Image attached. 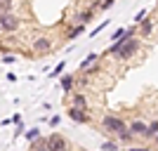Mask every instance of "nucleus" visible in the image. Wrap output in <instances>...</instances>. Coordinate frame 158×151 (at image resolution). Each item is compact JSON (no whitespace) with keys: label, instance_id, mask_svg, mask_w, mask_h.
Returning <instances> with one entry per match:
<instances>
[{"label":"nucleus","instance_id":"nucleus-1","mask_svg":"<svg viewBox=\"0 0 158 151\" xmlns=\"http://www.w3.org/2000/svg\"><path fill=\"white\" fill-rule=\"evenodd\" d=\"M104 128L109 132H113V135H123V132H127V125H125V120H120V118H116V116H106L104 118Z\"/></svg>","mask_w":158,"mask_h":151},{"label":"nucleus","instance_id":"nucleus-2","mask_svg":"<svg viewBox=\"0 0 158 151\" xmlns=\"http://www.w3.org/2000/svg\"><path fill=\"white\" fill-rule=\"evenodd\" d=\"M137 47H139V40H137V38H130L125 45H123L118 52H116V57H118V59H130L132 54L137 52Z\"/></svg>","mask_w":158,"mask_h":151},{"label":"nucleus","instance_id":"nucleus-3","mask_svg":"<svg viewBox=\"0 0 158 151\" xmlns=\"http://www.w3.org/2000/svg\"><path fill=\"white\" fill-rule=\"evenodd\" d=\"M47 149L50 151H69V144H66V139L61 137V135H50L47 137Z\"/></svg>","mask_w":158,"mask_h":151},{"label":"nucleus","instance_id":"nucleus-4","mask_svg":"<svg viewBox=\"0 0 158 151\" xmlns=\"http://www.w3.org/2000/svg\"><path fill=\"white\" fill-rule=\"evenodd\" d=\"M0 28H2V31H17V28H19V19H17L12 12L0 14Z\"/></svg>","mask_w":158,"mask_h":151},{"label":"nucleus","instance_id":"nucleus-5","mask_svg":"<svg viewBox=\"0 0 158 151\" xmlns=\"http://www.w3.org/2000/svg\"><path fill=\"white\" fill-rule=\"evenodd\" d=\"M69 118L76 120V123H87V120H90V116H87V111H83V109L71 106V109H69Z\"/></svg>","mask_w":158,"mask_h":151},{"label":"nucleus","instance_id":"nucleus-6","mask_svg":"<svg viewBox=\"0 0 158 151\" xmlns=\"http://www.w3.org/2000/svg\"><path fill=\"white\" fill-rule=\"evenodd\" d=\"M50 47H52L50 38H35V43H33V50H35V52H50Z\"/></svg>","mask_w":158,"mask_h":151},{"label":"nucleus","instance_id":"nucleus-7","mask_svg":"<svg viewBox=\"0 0 158 151\" xmlns=\"http://www.w3.org/2000/svg\"><path fill=\"white\" fill-rule=\"evenodd\" d=\"M146 130H149V125L142 123V120H135V123L130 125V132H132V135H142V137H146Z\"/></svg>","mask_w":158,"mask_h":151},{"label":"nucleus","instance_id":"nucleus-8","mask_svg":"<svg viewBox=\"0 0 158 151\" xmlns=\"http://www.w3.org/2000/svg\"><path fill=\"white\" fill-rule=\"evenodd\" d=\"M73 106H76V109H83V111H85V109H87L85 97H83V94H76V97H73Z\"/></svg>","mask_w":158,"mask_h":151},{"label":"nucleus","instance_id":"nucleus-9","mask_svg":"<svg viewBox=\"0 0 158 151\" xmlns=\"http://www.w3.org/2000/svg\"><path fill=\"white\" fill-rule=\"evenodd\" d=\"M158 135V120H153V123H149V130H146V139H153Z\"/></svg>","mask_w":158,"mask_h":151},{"label":"nucleus","instance_id":"nucleus-10","mask_svg":"<svg viewBox=\"0 0 158 151\" xmlns=\"http://www.w3.org/2000/svg\"><path fill=\"white\" fill-rule=\"evenodd\" d=\"M139 24H142V36H149V33L153 31V24H151L149 19H142Z\"/></svg>","mask_w":158,"mask_h":151},{"label":"nucleus","instance_id":"nucleus-11","mask_svg":"<svg viewBox=\"0 0 158 151\" xmlns=\"http://www.w3.org/2000/svg\"><path fill=\"white\" fill-rule=\"evenodd\" d=\"M97 59H99V54H94V52H90V54H87V59H85V61H83V64H80V69H83V71H85L87 66H90V64H94V61H97Z\"/></svg>","mask_w":158,"mask_h":151},{"label":"nucleus","instance_id":"nucleus-12","mask_svg":"<svg viewBox=\"0 0 158 151\" xmlns=\"http://www.w3.org/2000/svg\"><path fill=\"white\" fill-rule=\"evenodd\" d=\"M71 87H73V78H71V76H64V78H61V90L69 92Z\"/></svg>","mask_w":158,"mask_h":151},{"label":"nucleus","instance_id":"nucleus-13","mask_svg":"<svg viewBox=\"0 0 158 151\" xmlns=\"http://www.w3.org/2000/svg\"><path fill=\"white\" fill-rule=\"evenodd\" d=\"M78 19H80V24H87V21H92V19H94V12H92V10H87V12L80 14Z\"/></svg>","mask_w":158,"mask_h":151},{"label":"nucleus","instance_id":"nucleus-14","mask_svg":"<svg viewBox=\"0 0 158 151\" xmlns=\"http://www.w3.org/2000/svg\"><path fill=\"white\" fill-rule=\"evenodd\" d=\"M116 149H118L116 142H104V144H102V151H116Z\"/></svg>","mask_w":158,"mask_h":151},{"label":"nucleus","instance_id":"nucleus-15","mask_svg":"<svg viewBox=\"0 0 158 151\" xmlns=\"http://www.w3.org/2000/svg\"><path fill=\"white\" fill-rule=\"evenodd\" d=\"M120 142L130 144V142H132V132H130V130H127V132H123V135H120Z\"/></svg>","mask_w":158,"mask_h":151},{"label":"nucleus","instance_id":"nucleus-16","mask_svg":"<svg viewBox=\"0 0 158 151\" xmlns=\"http://www.w3.org/2000/svg\"><path fill=\"white\" fill-rule=\"evenodd\" d=\"M38 151H50L47 149V139H40L38 142Z\"/></svg>","mask_w":158,"mask_h":151},{"label":"nucleus","instance_id":"nucleus-17","mask_svg":"<svg viewBox=\"0 0 158 151\" xmlns=\"http://www.w3.org/2000/svg\"><path fill=\"white\" fill-rule=\"evenodd\" d=\"M80 31H83V26H76L71 33H69V38H76V36H80Z\"/></svg>","mask_w":158,"mask_h":151},{"label":"nucleus","instance_id":"nucleus-18","mask_svg":"<svg viewBox=\"0 0 158 151\" xmlns=\"http://www.w3.org/2000/svg\"><path fill=\"white\" fill-rule=\"evenodd\" d=\"M144 17H146V10H139V12H137V17H135V21H142Z\"/></svg>","mask_w":158,"mask_h":151},{"label":"nucleus","instance_id":"nucleus-19","mask_svg":"<svg viewBox=\"0 0 158 151\" xmlns=\"http://www.w3.org/2000/svg\"><path fill=\"white\" fill-rule=\"evenodd\" d=\"M61 71H64V61H61V64H59V66H57V69H54V73H52V76H59V73H61Z\"/></svg>","mask_w":158,"mask_h":151},{"label":"nucleus","instance_id":"nucleus-20","mask_svg":"<svg viewBox=\"0 0 158 151\" xmlns=\"http://www.w3.org/2000/svg\"><path fill=\"white\" fill-rule=\"evenodd\" d=\"M111 5H113V0H104V2H102V10H109Z\"/></svg>","mask_w":158,"mask_h":151},{"label":"nucleus","instance_id":"nucleus-21","mask_svg":"<svg viewBox=\"0 0 158 151\" xmlns=\"http://www.w3.org/2000/svg\"><path fill=\"white\" fill-rule=\"evenodd\" d=\"M38 137V128H35V130H28V139H35Z\"/></svg>","mask_w":158,"mask_h":151},{"label":"nucleus","instance_id":"nucleus-22","mask_svg":"<svg viewBox=\"0 0 158 151\" xmlns=\"http://www.w3.org/2000/svg\"><path fill=\"white\" fill-rule=\"evenodd\" d=\"M2 61H5V64H12L14 57H12V54H5V59H2Z\"/></svg>","mask_w":158,"mask_h":151},{"label":"nucleus","instance_id":"nucleus-23","mask_svg":"<svg viewBox=\"0 0 158 151\" xmlns=\"http://www.w3.org/2000/svg\"><path fill=\"white\" fill-rule=\"evenodd\" d=\"M50 125H52V128H54V125H59V116H54V118H50Z\"/></svg>","mask_w":158,"mask_h":151},{"label":"nucleus","instance_id":"nucleus-24","mask_svg":"<svg viewBox=\"0 0 158 151\" xmlns=\"http://www.w3.org/2000/svg\"><path fill=\"white\" fill-rule=\"evenodd\" d=\"M127 151H149V149H144V146H142V149H135V146H130Z\"/></svg>","mask_w":158,"mask_h":151},{"label":"nucleus","instance_id":"nucleus-25","mask_svg":"<svg viewBox=\"0 0 158 151\" xmlns=\"http://www.w3.org/2000/svg\"><path fill=\"white\" fill-rule=\"evenodd\" d=\"M153 139H156V144H158V135H156V137H153Z\"/></svg>","mask_w":158,"mask_h":151},{"label":"nucleus","instance_id":"nucleus-26","mask_svg":"<svg viewBox=\"0 0 158 151\" xmlns=\"http://www.w3.org/2000/svg\"><path fill=\"white\" fill-rule=\"evenodd\" d=\"M102 2H104V0H102Z\"/></svg>","mask_w":158,"mask_h":151}]
</instances>
